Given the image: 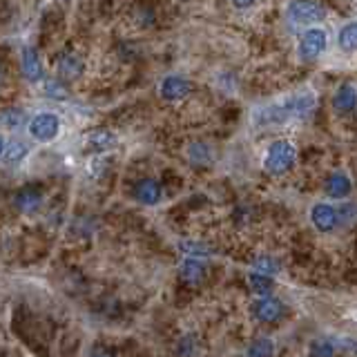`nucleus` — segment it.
I'll list each match as a JSON object with an SVG mask.
<instances>
[{"label": "nucleus", "instance_id": "nucleus-11", "mask_svg": "<svg viewBox=\"0 0 357 357\" xmlns=\"http://www.w3.org/2000/svg\"><path fill=\"white\" fill-rule=\"evenodd\" d=\"M203 277H205V264L199 262L196 257L185 259L183 266H181V279H183L185 284H192V286H194V284L203 281Z\"/></svg>", "mask_w": 357, "mask_h": 357}, {"label": "nucleus", "instance_id": "nucleus-5", "mask_svg": "<svg viewBox=\"0 0 357 357\" xmlns=\"http://www.w3.org/2000/svg\"><path fill=\"white\" fill-rule=\"evenodd\" d=\"M288 12L295 23H312L324 16V9L317 3H292Z\"/></svg>", "mask_w": 357, "mask_h": 357}, {"label": "nucleus", "instance_id": "nucleus-10", "mask_svg": "<svg viewBox=\"0 0 357 357\" xmlns=\"http://www.w3.org/2000/svg\"><path fill=\"white\" fill-rule=\"evenodd\" d=\"M255 312H257V317L262 319V321H277V319L284 315V306H281L279 299L266 297L262 301H257Z\"/></svg>", "mask_w": 357, "mask_h": 357}, {"label": "nucleus", "instance_id": "nucleus-17", "mask_svg": "<svg viewBox=\"0 0 357 357\" xmlns=\"http://www.w3.org/2000/svg\"><path fill=\"white\" fill-rule=\"evenodd\" d=\"M333 355H335V348L330 339L319 337L310 344V357H333Z\"/></svg>", "mask_w": 357, "mask_h": 357}, {"label": "nucleus", "instance_id": "nucleus-8", "mask_svg": "<svg viewBox=\"0 0 357 357\" xmlns=\"http://www.w3.org/2000/svg\"><path fill=\"white\" fill-rule=\"evenodd\" d=\"M23 74L27 80H38L43 78V62L38 58V51L34 47L23 49Z\"/></svg>", "mask_w": 357, "mask_h": 357}, {"label": "nucleus", "instance_id": "nucleus-15", "mask_svg": "<svg viewBox=\"0 0 357 357\" xmlns=\"http://www.w3.org/2000/svg\"><path fill=\"white\" fill-rule=\"evenodd\" d=\"M333 105L337 112H351L355 107V89L353 85H344L339 87L335 96H333Z\"/></svg>", "mask_w": 357, "mask_h": 357}, {"label": "nucleus", "instance_id": "nucleus-13", "mask_svg": "<svg viewBox=\"0 0 357 357\" xmlns=\"http://www.w3.org/2000/svg\"><path fill=\"white\" fill-rule=\"evenodd\" d=\"M351 178H348L346 174L342 172H335V174H330L328 176V181H326V190L330 196H335V199H344V196L351 192Z\"/></svg>", "mask_w": 357, "mask_h": 357}, {"label": "nucleus", "instance_id": "nucleus-19", "mask_svg": "<svg viewBox=\"0 0 357 357\" xmlns=\"http://www.w3.org/2000/svg\"><path fill=\"white\" fill-rule=\"evenodd\" d=\"M357 27L355 23H348L342 32H339V45L346 49V51H355V38H357Z\"/></svg>", "mask_w": 357, "mask_h": 357}, {"label": "nucleus", "instance_id": "nucleus-20", "mask_svg": "<svg viewBox=\"0 0 357 357\" xmlns=\"http://www.w3.org/2000/svg\"><path fill=\"white\" fill-rule=\"evenodd\" d=\"M248 281H250V288H253L255 292H259V295L270 292V288H273V281H270V277H268V275L255 273V275H250Z\"/></svg>", "mask_w": 357, "mask_h": 357}, {"label": "nucleus", "instance_id": "nucleus-25", "mask_svg": "<svg viewBox=\"0 0 357 357\" xmlns=\"http://www.w3.org/2000/svg\"><path fill=\"white\" fill-rule=\"evenodd\" d=\"M257 266L262 268L264 273H277V264L273 262V259H268V257L259 259V262H257Z\"/></svg>", "mask_w": 357, "mask_h": 357}, {"label": "nucleus", "instance_id": "nucleus-27", "mask_svg": "<svg viewBox=\"0 0 357 357\" xmlns=\"http://www.w3.org/2000/svg\"><path fill=\"white\" fill-rule=\"evenodd\" d=\"M3 148H5V139L0 137V152H3Z\"/></svg>", "mask_w": 357, "mask_h": 357}, {"label": "nucleus", "instance_id": "nucleus-6", "mask_svg": "<svg viewBox=\"0 0 357 357\" xmlns=\"http://www.w3.org/2000/svg\"><path fill=\"white\" fill-rule=\"evenodd\" d=\"M310 219H312V223H315V228L326 232V230L335 228L337 212H335V208H330L328 203H317L315 208H312V212H310Z\"/></svg>", "mask_w": 357, "mask_h": 357}, {"label": "nucleus", "instance_id": "nucleus-22", "mask_svg": "<svg viewBox=\"0 0 357 357\" xmlns=\"http://www.w3.org/2000/svg\"><path fill=\"white\" fill-rule=\"evenodd\" d=\"M181 250H183V253H192V255H196V259H199V255H208V253H210V250L205 248V246L194 244V241H183V244H181Z\"/></svg>", "mask_w": 357, "mask_h": 357}, {"label": "nucleus", "instance_id": "nucleus-12", "mask_svg": "<svg viewBox=\"0 0 357 357\" xmlns=\"http://www.w3.org/2000/svg\"><path fill=\"white\" fill-rule=\"evenodd\" d=\"M116 143V134L110 130H96L92 134H87V150L92 152H105L110 150Z\"/></svg>", "mask_w": 357, "mask_h": 357}, {"label": "nucleus", "instance_id": "nucleus-7", "mask_svg": "<svg viewBox=\"0 0 357 357\" xmlns=\"http://www.w3.org/2000/svg\"><path fill=\"white\" fill-rule=\"evenodd\" d=\"M134 196L146 203V205H154L161 199V187L154 178H141V181L134 185Z\"/></svg>", "mask_w": 357, "mask_h": 357}, {"label": "nucleus", "instance_id": "nucleus-14", "mask_svg": "<svg viewBox=\"0 0 357 357\" xmlns=\"http://www.w3.org/2000/svg\"><path fill=\"white\" fill-rule=\"evenodd\" d=\"M58 69H60L62 76H67V78H78L80 74H83V60H80V56H76L74 51L62 54L60 60H58Z\"/></svg>", "mask_w": 357, "mask_h": 357}, {"label": "nucleus", "instance_id": "nucleus-24", "mask_svg": "<svg viewBox=\"0 0 357 357\" xmlns=\"http://www.w3.org/2000/svg\"><path fill=\"white\" fill-rule=\"evenodd\" d=\"M45 92H47V96H58V98H65L67 96V89L62 87L60 83H54V80H47V83H45Z\"/></svg>", "mask_w": 357, "mask_h": 357}, {"label": "nucleus", "instance_id": "nucleus-21", "mask_svg": "<svg viewBox=\"0 0 357 357\" xmlns=\"http://www.w3.org/2000/svg\"><path fill=\"white\" fill-rule=\"evenodd\" d=\"M187 154H190L192 163H201V165L208 163V159H210V152H208V148L203 146V143H192Z\"/></svg>", "mask_w": 357, "mask_h": 357}, {"label": "nucleus", "instance_id": "nucleus-16", "mask_svg": "<svg viewBox=\"0 0 357 357\" xmlns=\"http://www.w3.org/2000/svg\"><path fill=\"white\" fill-rule=\"evenodd\" d=\"M273 353H275V344L273 339L268 337L257 339V342H253L248 348V357H273Z\"/></svg>", "mask_w": 357, "mask_h": 357}, {"label": "nucleus", "instance_id": "nucleus-2", "mask_svg": "<svg viewBox=\"0 0 357 357\" xmlns=\"http://www.w3.org/2000/svg\"><path fill=\"white\" fill-rule=\"evenodd\" d=\"M326 32L324 30H306L299 38V54L303 58H317L326 49Z\"/></svg>", "mask_w": 357, "mask_h": 357}, {"label": "nucleus", "instance_id": "nucleus-18", "mask_svg": "<svg viewBox=\"0 0 357 357\" xmlns=\"http://www.w3.org/2000/svg\"><path fill=\"white\" fill-rule=\"evenodd\" d=\"M27 154V146H23V143H14V146H9L7 152H5V165H18L21 161L25 159Z\"/></svg>", "mask_w": 357, "mask_h": 357}, {"label": "nucleus", "instance_id": "nucleus-1", "mask_svg": "<svg viewBox=\"0 0 357 357\" xmlns=\"http://www.w3.org/2000/svg\"><path fill=\"white\" fill-rule=\"evenodd\" d=\"M295 159H297V150L290 141H277L273 143L266 152L264 168L270 174H284L295 165Z\"/></svg>", "mask_w": 357, "mask_h": 357}, {"label": "nucleus", "instance_id": "nucleus-26", "mask_svg": "<svg viewBox=\"0 0 357 357\" xmlns=\"http://www.w3.org/2000/svg\"><path fill=\"white\" fill-rule=\"evenodd\" d=\"M92 357H112V353L105 351V348H96V351L92 353Z\"/></svg>", "mask_w": 357, "mask_h": 357}, {"label": "nucleus", "instance_id": "nucleus-4", "mask_svg": "<svg viewBox=\"0 0 357 357\" xmlns=\"http://www.w3.org/2000/svg\"><path fill=\"white\" fill-rule=\"evenodd\" d=\"M190 80L187 78H181V76H168L163 78V83H161V96L165 98V101H181L187 94H190Z\"/></svg>", "mask_w": 357, "mask_h": 357}, {"label": "nucleus", "instance_id": "nucleus-3", "mask_svg": "<svg viewBox=\"0 0 357 357\" xmlns=\"http://www.w3.org/2000/svg\"><path fill=\"white\" fill-rule=\"evenodd\" d=\"M60 130V121H58V116H54L49 112H45V114H38L36 119L30 123V134L34 139H38V141H51L54 137L58 134Z\"/></svg>", "mask_w": 357, "mask_h": 357}, {"label": "nucleus", "instance_id": "nucleus-23", "mask_svg": "<svg viewBox=\"0 0 357 357\" xmlns=\"http://www.w3.org/2000/svg\"><path fill=\"white\" fill-rule=\"evenodd\" d=\"M23 119V112H18V110H7L0 114V121H3L5 125H9V128H14V125H18Z\"/></svg>", "mask_w": 357, "mask_h": 357}, {"label": "nucleus", "instance_id": "nucleus-9", "mask_svg": "<svg viewBox=\"0 0 357 357\" xmlns=\"http://www.w3.org/2000/svg\"><path fill=\"white\" fill-rule=\"evenodd\" d=\"M41 201H43V194L38 185H25L23 190L16 194V205L25 212L36 210L41 205Z\"/></svg>", "mask_w": 357, "mask_h": 357}]
</instances>
